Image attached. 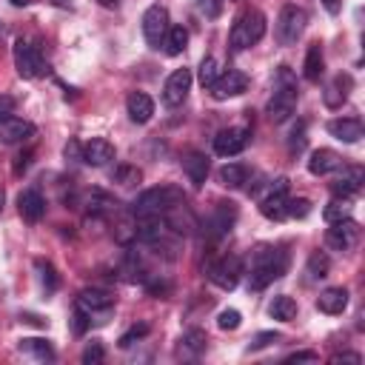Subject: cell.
Returning a JSON list of instances; mask_svg holds the SVG:
<instances>
[{"label":"cell","instance_id":"52a82bcc","mask_svg":"<svg viewBox=\"0 0 365 365\" xmlns=\"http://www.w3.org/2000/svg\"><path fill=\"white\" fill-rule=\"evenodd\" d=\"M168 29H171V20H168V9L165 6L154 3V6H148L143 11V37H145V43L151 48H160L163 46Z\"/></svg>","mask_w":365,"mask_h":365},{"label":"cell","instance_id":"5b68a950","mask_svg":"<svg viewBox=\"0 0 365 365\" xmlns=\"http://www.w3.org/2000/svg\"><path fill=\"white\" fill-rule=\"evenodd\" d=\"M305 23H308L305 9H299V6H282L279 17H277V26H274L277 43H279V46H294V43L302 37Z\"/></svg>","mask_w":365,"mask_h":365},{"label":"cell","instance_id":"4316f807","mask_svg":"<svg viewBox=\"0 0 365 365\" xmlns=\"http://www.w3.org/2000/svg\"><path fill=\"white\" fill-rule=\"evenodd\" d=\"M17 348H20L23 354L34 356V359H43V362L54 359V348H51L48 339H43V336H23V339L17 342Z\"/></svg>","mask_w":365,"mask_h":365},{"label":"cell","instance_id":"ffe728a7","mask_svg":"<svg viewBox=\"0 0 365 365\" xmlns=\"http://www.w3.org/2000/svg\"><path fill=\"white\" fill-rule=\"evenodd\" d=\"M17 208H20V217H23L26 222H37V220H43V214H46V200H43L40 191L26 188V191H20V197H17Z\"/></svg>","mask_w":365,"mask_h":365},{"label":"cell","instance_id":"bcb514c9","mask_svg":"<svg viewBox=\"0 0 365 365\" xmlns=\"http://www.w3.org/2000/svg\"><path fill=\"white\" fill-rule=\"evenodd\" d=\"M314 359H317L314 351H299V354H291L285 362H314Z\"/></svg>","mask_w":365,"mask_h":365},{"label":"cell","instance_id":"7dc6e473","mask_svg":"<svg viewBox=\"0 0 365 365\" xmlns=\"http://www.w3.org/2000/svg\"><path fill=\"white\" fill-rule=\"evenodd\" d=\"M331 362H334V365H336V362H354V365H356V362H362V356H359V354H334Z\"/></svg>","mask_w":365,"mask_h":365},{"label":"cell","instance_id":"f6af8a7d","mask_svg":"<svg viewBox=\"0 0 365 365\" xmlns=\"http://www.w3.org/2000/svg\"><path fill=\"white\" fill-rule=\"evenodd\" d=\"M11 111H14V97L0 94V123H3L6 117H11Z\"/></svg>","mask_w":365,"mask_h":365},{"label":"cell","instance_id":"7bdbcfd3","mask_svg":"<svg viewBox=\"0 0 365 365\" xmlns=\"http://www.w3.org/2000/svg\"><path fill=\"white\" fill-rule=\"evenodd\" d=\"M308 211H311V202L308 200H288V217H308Z\"/></svg>","mask_w":365,"mask_h":365},{"label":"cell","instance_id":"7402d4cb","mask_svg":"<svg viewBox=\"0 0 365 365\" xmlns=\"http://www.w3.org/2000/svg\"><path fill=\"white\" fill-rule=\"evenodd\" d=\"M317 308H319L322 314H342V311L348 308V288L334 285V288L319 291V297H317Z\"/></svg>","mask_w":365,"mask_h":365},{"label":"cell","instance_id":"f35d334b","mask_svg":"<svg viewBox=\"0 0 365 365\" xmlns=\"http://www.w3.org/2000/svg\"><path fill=\"white\" fill-rule=\"evenodd\" d=\"M103 356H106V351H103V345H100V339H91L86 348H83V365H97V362H103Z\"/></svg>","mask_w":365,"mask_h":365},{"label":"cell","instance_id":"2e32d148","mask_svg":"<svg viewBox=\"0 0 365 365\" xmlns=\"http://www.w3.org/2000/svg\"><path fill=\"white\" fill-rule=\"evenodd\" d=\"M234 220H237V205L234 202H217V208H214V214L208 220V237L211 240H222L231 231Z\"/></svg>","mask_w":365,"mask_h":365},{"label":"cell","instance_id":"f907efd6","mask_svg":"<svg viewBox=\"0 0 365 365\" xmlns=\"http://www.w3.org/2000/svg\"><path fill=\"white\" fill-rule=\"evenodd\" d=\"M51 3H54V6H63V9H66V6H71V0H51Z\"/></svg>","mask_w":365,"mask_h":365},{"label":"cell","instance_id":"277c9868","mask_svg":"<svg viewBox=\"0 0 365 365\" xmlns=\"http://www.w3.org/2000/svg\"><path fill=\"white\" fill-rule=\"evenodd\" d=\"M265 29H268V23H265V14H262L259 9H248V11H242V14L234 20V26H231L228 48H231L234 54L251 48L254 43H259V40L265 37Z\"/></svg>","mask_w":365,"mask_h":365},{"label":"cell","instance_id":"d6a6232c","mask_svg":"<svg viewBox=\"0 0 365 365\" xmlns=\"http://www.w3.org/2000/svg\"><path fill=\"white\" fill-rule=\"evenodd\" d=\"M217 77H220V63L214 57H202V63H200V86L211 88Z\"/></svg>","mask_w":365,"mask_h":365},{"label":"cell","instance_id":"ac0fdd59","mask_svg":"<svg viewBox=\"0 0 365 365\" xmlns=\"http://www.w3.org/2000/svg\"><path fill=\"white\" fill-rule=\"evenodd\" d=\"M80 160H83L86 165L100 168V165H106V163H111V160H114V145H111L106 137H91V140L83 145Z\"/></svg>","mask_w":365,"mask_h":365},{"label":"cell","instance_id":"6da1fadb","mask_svg":"<svg viewBox=\"0 0 365 365\" xmlns=\"http://www.w3.org/2000/svg\"><path fill=\"white\" fill-rule=\"evenodd\" d=\"M182 205V188L177 185H154L145 188L134 202H131V217L143 220V217H168V211Z\"/></svg>","mask_w":365,"mask_h":365},{"label":"cell","instance_id":"ee69618b","mask_svg":"<svg viewBox=\"0 0 365 365\" xmlns=\"http://www.w3.org/2000/svg\"><path fill=\"white\" fill-rule=\"evenodd\" d=\"M91 325V317L80 308V305H74V322H71V328H74V334H83L86 328Z\"/></svg>","mask_w":365,"mask_h":365},{"label":"cell","instance_id":"e575fe53","mask_svg":"<svg viewBox=\"0 0 365 365\" xmlns=\"http://www.w3.org/2000/svg\"><path fill=\"white\" fill-rule=\"evenodd\" d=\"M348 211H351V205H348V200H334V202H328L325 205V211H322V217L328 220V222H336V220H342V217H348Z\"/></svg>","mask_w":365,"mask_h":365},{"label":"cell","instance_id":"5bb4252c","mask_svg":"<svg viewBox=\"0 0 365 365\" xmlns=\"http://www.w3.org/2000/svg\"><path fill=\"white\" fill-rule=\"evenodd\" d=\"M362 182H365V171H362L359 165H345V168L334 177L331 194L339 197V200H348V197H354V194L362 188Z\"/></svg>","mask_w":365,"mask_h":365},{"label":"cell","instance_id":"e0dca14e","mask_svg":"<svg viewBox=\"0 0 365 365\" xmlns=\"http://www.w3.org/2000/svg\"><path fill=\"white\" fill-rule=\"evenodd\" d=\"M328 134L342 140V143H359L365 128H362V120L359 117H336V120H328Z\"/></svg>","mask_w":365,"mask_h":365},{"label":"cell","instance_id":"ba28073f","mask_svg":"<svg viewBox=\"0 0 365 365\" xmlns=\"http://www.w3.org/2000/svg\"><path fill=\"white\" fill-rule=\"evenodd\" d=\"M14 68H17V74L23 80H37V77L46 74V60L31 43L17 40L14 43Z\"/></svg>","mask_w":365,"mask_h":365},{"label":"cell","instance_id":"4dcf8cb0","mask_svg":"<svg viewBox=\"0 0 365 365\" xmlns=\"http://www.w3.org/2000/svg\"><path fill=\"white\" fill-rule=\"evenodd\" d=\"M185 43H188V31L182 26H171L168 34H165V40H163V48H165L168 57H177V54H182Z\"/></svg>","mask_w":365,"mask_h":365},{"label":"cell","instance_id":"f1b7e54d","mask_svg":"<svg viewBox=\"0 0 365 365\" xmlns=\"http://www.w3.org/2000/svg\"><path fill=\"white\" fill-rule=\"evenodd\" d=\"M217 177H220L222 185H228V188H240V185L248 182V165H242V163H225V165L220 168Z\"/></svg>","mask_w":365,"mask_h":365},{"label":"cell","instance_id":"d590c367","mask_svg":"<svg viewBox=\"0 0 365 365\" xmlns=\"http://www.w3.org/2000/svg\"><path fill=\"white\" fill-rule=\"evenodd\" d=\"M34 265H37V271H40V282L46 285V291H57V285H60V279H57V274H54V268H51V262H43V259H37Z\"/></svg>","mask_w":365,"mask_h":365},{"label":"cell","instance_id":"30bf717a","mask_svg":"<svg viewBox=\"0 0 365 365\" xmlns=\"http://www.w3.org/2000/svg\"><path fill=\"white\" fill-rule=\"evenodd\" d=\"M240 277H242V259H240L237 254L220 257V259H217V262L208 268V279H211L217 288H222V291L237 288Z\"/></svg>","mask_w":365,"mask_h":365},{"label":"cell","instance_id":"83f0119b","mask_svg":"<svg viewBox=\"0 0 365 365\" xmlns=\"http://www.w3.org/2000/svg\"><path fill=\"white\" fill-rule=\"evenodd\" d=\"M268 314H271V319L291 322V319L297 317V302H294V297H288V294H277V297L268 302Z\"/></svg>","mask_w":365,"mask_h":365},{"label":"cell","instance_id":"74e56055","mask_svg":"<svg viewBox=\"0 0 365 365\" xmlns=\"http://www.w3.org/2000/svg\"><path fill=\"white\" fill-rule=\"evenodd\" d=\"M305 148V123L299 120L294 128H291V134H288V151L291 154H299Z\"/></svg>","mask_w":365,"mask_h":365},{"label":"cell","instance_id":"60d3db41","mask_svg":"<svg viewBox=\"0 0 365 365\" xmlns=\"http://www.w3.org/2000/svg\"><path fill=\"white\" fill-rule=\"evenodd\" d=\"M197 11L202 17H208V20H214L222 11V0H197Z\"/></svg>","mask_w":365,"mask_h":365},{"label":"cell","instance_id":"8d00e7d4","mask_svg":"<svg viewBox=\"0 0 365 365\" xmlns=\"http://www.w3.org/2000/svg\"><path fill=\"white\" fill-rule=\"evenodd\" d=\"M240 322H242V314L237 308H225V311L217 314V325L222 331H234V328H240Z\"/></svg>","mask_w":365,"mask_h":365},{"label":"cell","instance_id":"1f68e13d","mask_svg":"<svg viewBox=\"0 0 365 365\" xmlns=\"http://www.w3.org/2000/svg\"><path fill=\"white\" fill-rule=\"evenodd\" d=\"M180 342H182V348H185V351H191V354H200V351H205V345H208V336H205V331H200V328H191V331H185V334L180 336Z\"/></svg>","mask_w":365,"mask_h":365},{"label":"cell","instance_id":"8992f818","mask_svg":"<svg viewBox=\"0 0 365 365\" xmlns=\"http://www.w3.org/2000/svg\"><path fill=\"white\" fill-rule=\"evenodd\" d=\"M288 200H291L288 197V177H279V180H274L268 185V194L259 200V214L265 220L279 222V220L288 217Z\"/></svg>","mask_w":365,"mask_h":365},{"label":"cell","instance_id":"7a4b0ae2","mask_svg":"<svg viewBox=\"0 0 365 365\" xmlns=\"http://www.w3.org/2000/svg\"><path fill=\"white\" fill-rule=\"evenodd\" d=\"M285 271H288V251L271 248V245H259V248L254 251L248 285H251L254 291H262L265 285H271L274 279H279Z\"/></svg>","mask_w":365,"mask_h":365},{"label":"cell","instance_id":"603a6c76","mask_svg":"<svg viewBox=\"0 0 365 365\" xmlns=\"http://www.w3.org/2000/svg\"><path fill=\"white\" fill-rule=\"evenodd\" d=\"M125 108H128V117L143 125V123H148L151 114H154V100H151L145 91H131L128 100H125Z\"/></svg>","mask_w":365,"mask_h":365},{"label":"cell","instance_id":"4fadbf2b","mask_svg":"<svg viewBox=\"0 0 365 365\" xmlns=\"http://www.w3.org/2000/svg\"><path fill=\"white\" fill-rule=\"evenodd\" d=\"M245 88H248V77L237 68H228V71H220V77L211 86V94H214V100H228V97L242 94Z\"/></svg>","mask_w":365,"mask_h":365},{"label":"cell","instance_id":"681fc988","mask_svg":"<svg viewBox=\"0 0 365 365\" xmlns=\"http://www.w3.org/2000/svg\"><path fill=\"white\" fill-rule=\"evenodd\" d=\"M97 3H100V6H106V9H120V3H123V0H97Z\"/></svg>","mask_w":365,"mask_h":365},{"label":"cell","instance_id":"7c38bea8","mask_svg":"<svg viewBox=\"0 0 365 365\" xmlns=\"http://www.w3.org/2000/svg\"><path fill=\"white\" fill-rule=\"evenodd\" d=\"M248 137H251V131L242 128V125L222 128V131L214 137V151H217L220 157H234V154H240V151L248 145Z\"/></svg>","mask_w":365,"mask_h":365},{"label":"cell","instance_id":"8fae6325","mask_svg":"<svg viewBox=\"0 0 365 365\" xmlns=\"http://www.w3.org/2000/svg\"><path fill=\"white\" fill-rule=\"evenodd\" d=\"M188 91H191V71L188 68H174L163 83V103L168 108H177V106L185 103Z\"/></svg>","mask_w":365,"mask_h":365},{"label":"cell","instance_id":"484cf974","mask_svg":"<svg viewBox=\"0 0 365 365\" xmlns=\"http://www.w3.org/2000/svg\"><path fill=\"white\" fill-rule=\"evenodd\" d=\"M348 88H351V77H348V74L334 77V80L325 86V106H328V108H339V106L348 100Z\"/></svg>","mask_w":365,"mask_h":365},{"label":"cell","instance_id":"9c48e42d","mask_svg":"<svg viewBox=\"0 0 365 365\" xmlns=\"http://www.w3.org/2000/svg\"><path fill=\"white\" fill-rule=\"evenodd\" d=\"M359 234H362L359 222L351 220V217H342V220L331 222V228L325 231V245L334 248V251H351V248H356Z\"/></svg>","mask_w":365,"mask_h":365},{"label":"cell","instance_id":"d6986e66","mask_svg":"<svg viewBox=\"0 0 365 365\" xmlns=\"http://www.w3.org/2000/svg\"><path fill=\"white\" fill-rule=\"evenodd\" d=\"M34 137V125L29 120H20V117H6L0 123V143L3 145H14V143H23Z\"/></svg>","mask_w":365,"mask_h":365},{"label":"cell","instance_id":"816d5d0a","mask_svg":"<svg viewBox=\"0 0 365 365\" xmlns=\"http://www.w3.org/2000/svg\"><path fill=\"white\" fill-rule=\"evenodd\" d=\"M11 3H14V6H26L29 0H11Z\"/></svg>","mask_w":365,"mask_h":365},{"label":"cell","instance_id":"f546056e","mask_svg":"<svg viewBox=\"0 0 365 365\" xmlns=\"http://www.w3.org/2000/svg\"><path fill=\"white\" fill-rule=\"evenodd\" d=\"M328 271H331V259H328V254H322V251H314L311 257H308V262H305V279L308 282H317V279H325L328 277Z\"/></svg>","mask_w":365,"mask_h":365},{"label":"cell","instance_id":"3957f363","mask_svg":"<svg viewBox=\"0 0 365 365\" xmlns=\"http://www.w3.org/2000/svg\"><path fill=\"white\" fill-rule=\"evenodd\" d=\"M297 97H299V91H297L294 74L288 71V66H279L277 80H274V94H271V100H268V106H265L268 120H271V123L288 120V117L294 114V108H297Z\"/></svg>","mask_w":365,"mask_h":365},{"label":"cell","instance_id":"d4e9b609","mask_svg":"<svg viewBox=\"0 0 365 365\" xmlns=\"http://www.w3.org/2000/svg\"><path fill=\"white\" fill-rule=\"evenodd\" d=\"M325 71V57H322V46L319 43H311L308 51H305V63H302V77L308 83H317Z\"/></svg>","mask_w":365,"mask_h":365},{"label":"cell","instance_id":"b9f144b4","mask_svg":"<svg viewBox=\"0 0 365 365\" xmlns=\"http://www.w3.org/2000/svg\"><path fill=\"white\" fill-rule=\"evenodd\" d=\"M145 334H148V325H145V322H140V325H134L131 331H125V334L120 336V348H128V345H131L134 339H140V336H145Z\"/></svg>","mask_w":365,"mask_h":365},{"label":"cell","instance_id":"cb8c5ba5","mask_svg":"<svg viewBox=\"0 0 365 365\" xmlns=\"http://www.w3.org/2000/svg\"><path fill=\"white\" fill-rule=\"evenodd\" d=\"M182 168H185V174H188V182H191L194 188H202V182H205V177H208V157L200 154V151H191V154L182 160Z\"/></svg>","mask_w":365,"mask_h":365},{"label":"cell","instance_id":"c3c4849f","mask_svg":"<svg viewBox=\"0 0 365 365\" xmlns=\"http://www.w3.org/2000/svg\"><path fill=\"white\" fill-rule=\"evenodd\" d=\"M319 3L325 6V11H328V14H336V11H339V6H342V0H319Z\"/></svg>","mask_w":365,"mask_h":365},{"label":"cell","instance_id":"f5cc1de1","mask_svg":"<svg viewBox=\"0 0 365 365\" xmlns=\"http://www.w3.org/2000/svg\"><path fill=\"white\" fill-rule=\"evenodd\" d=\"M0 208H3V191H0Z\"/></svg>","mask_w":365,"mask_h":365},{"label":"cell","instance_id":"44dd1931","mask_svg":"<svg viewBox=\"0 0 365 365\" xmlns=\"http://www.w3.org/2000/svg\"><path fill=\"white\" fill-rule=\"evenodd\" d=\"M339 165H342V157H339L334 148H317V151L311 154V160H308V171H311L314 177H325V174L336 171Z\"/></svg>","mask_w":365,"mask_h":365},{"label":"cell","instance_id":"836d02e7","mask_svg":"<svg viewBox=\"0 0 365 365\" xmlns=\"http://www.w3.org/2000/svg\"><path fill=\"white\" fill-rule=\"evenodd\" d=\"M111 180L120 182V185H134V182L143 180V171H140L137 165H117V168L111 171Z\"/></svg>","mask_w":365,"mask_h":365},{"label":"cell","instance_id":"ab89813d","mask_svg":"<svg viewBox=\"0 0 365 365\" xmlns=\"http://www.w3.org/2000/svg\"><path fill=\"white\" fill-rule=\"evenodd\" d=\"M271 342H279V334H277V331H259V334L248 342V351H262V348H268Z\"/></svg>","mask_w":365,"mask_h":365},{"label":"cell","instance_id":"9a60e30c","mask_svg":"<svg viewBox=\"0 0 365 365\" xmlns=\"http://www.w3.org/2000/svg\"><path fill=\"white\" fill-rule=\"evenodd\" d=\"M77 305L88 314V317H97V314H108L111 305H114V297L108 291H100V288H83L77 294Z\"/></svg>","mask_w":365,"mask_h":365}]
</instances>
